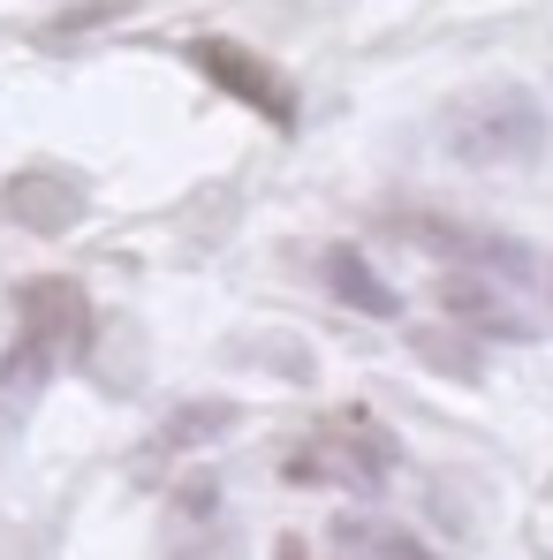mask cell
Wrapping results in <instances>:
<instances>
[{
  "instance_id": "obj_4",
  "label": "cell",
  "mask_w": 553,
  "mask_h": 560,
  "mask_svg": "<svg viewBox=\"0 0 553 560\" xmlns=\"http://www.w3.org/2000/svg\"><path fill=\"white\" fill-rule=\"evenodd\" d=\"M0 212L15 228H31V235H69L84 220V183L61 175V167H23V175H8V189H0Z\"/></svg>"
},
{
  "instance_id": "obj_8",
  "label": "cell",
  "mask_w": 553,
  "mask_h": 560,
  "mask_svg": "<svg viewBox=\"0 0 553 560\" xmlns=\"http://www.w3.org/2000/svg\"><path fill=\"white\" fill-rule=\"evenodd\" d=\"M410 349H417V364H433V372H448V378H477V364H485V349L462 326H417Z\"/></svg>"
},
{
  "instance_id": "obj_11",
  "label": "cell",
  "mask_w": 553,
  "mask_h": 560,
  "mask_svg": "<svg viewBox=\"0 0 553 560\" xmlns=\"http://www.w3.org/2000/svg\"><path fill=\"white\" fill-rule=\"evenodd\" d=\"M122 8H129V0H84L77 15H61V23H54V38H61V31H92V23H114Z\"/></svg>"
},
{
  "instance_id": "obj_10",
  "label": "cell",
  "mask_w": 553,
  "mask_h": 560,
  "mask_svg": "<svg viewBox=\"0 0 553 560\" xmlns=\"http://www.w3.org/2000/svg\"><path fill=\"white\" fill-rule=\"evenodd\" d=\"M235 357H243V364H280V378L311 372V349H303V341H243Z\"/></svg>"
},
{
  "instance_id": "obj_9",
  "label": "cell",
  "mask_w": 553,
  "mask_h": 560,
  "mask_svg": "<svg viewBox=\"0 0 553 560\" xmlns=\"http://www.w3.org/2000/svg\"><path fill=\"white\" fill-rule=\"evenodd\" d=\"M235 424V401H189L168 417V432H160V447H205V440H220Z\"/></svg>"
},
{
  "instance_id": "obj_5",
  "label": "cell",
  "mask_w": 553,
  "mask_h": 560,
  "mask_svg": "<svg viewBox=\"0 0 553 560\" xmlns=\"http://www.w3.org/2000/svg\"><path fill=\"white\" fill-rule=\"evenodd\" d=\"M440 303H448V326H462L470 341H485V334H493V341H531V334H539V326H531V318H523L493 280H477V273L448 280V295H440Z\"/></svg>"
},
{
  "instance_id": "obj_3",
  "label": "cell",
  "mask_w": 553,
  "mask_h": 560,
  "mask_svg": "<svg viewBox=\"0 0 553 560\" xmlns=\"http://www.w3.org/2000/svg\"><path fill=\"white\" fill-rule=\"evenodd\" d=\"M23 341H38L54 364L69 357V364H84L92 357V303H84V288L77 280H31L23 288Z\"/></svg>"
},
{
  "instance_id": "obj_7",
  "label": "cell",
  "mask_w": 553,
  "mask_h": 560,
  "mask_svg": "<svg viewBox=\"0 0 553 560\" xmlns=\"http://www.w3.org/2000/svg\"><path fill=\"white\" fill-rule=\"evenodd\" d=\"M326 288H334L349 311H365V318H402V295L365 266V250H326Z\"/></svg>"
},
{
  "instance_id": "obj_1",
  "label": "cell",
  "mask_w": 553,
  "mask_h": 560,
  "mask_svg": "<svg viewBox=\"0 0 553 560\" xmlns=\"http://www.w3.org/2000/svg\"><path fill=\"white\" fill-rule=\"evenodd\" d=\"M456 129V152L462 160H485V167H500V160H539V144H546V114H539V98L531 92H485L462 106Z\"/></svg>"
},
{
  "instance_id": "obj_2",
  "label": "cell",
  "mask_w": 553,
  "mask_h": 560,
  "mask_svg": "<svg viewBox=\"0 0 553 560\" xmlns=\"http://www.w3.org/2000/svg\"><path fill=\"white\" fill-rule=\"evenodd\" d=\"M189 69H205L220 92L243 98L258 121H274V129H296V84L280 77L274 61H258L251 46H235V38H189Z\"/></svg>"
},
{
  "instance_id": "obj_6",
  "label": "cell",
  "mask_w": 553,
  "mask_h": 560,
  "mask_svg": "<svg viewBox=\"0 0 553 560\" xmlns=\"http://www.w3.org/2000/svg\"><path fill=\"white\" fill-rule=\"evenodd\" d=\"M54 372H61V364H54L38 341H15V349L0 357V432L23 424V417L38 409V394H46V378H54Z\"/></svg>"
}]
</instances>
